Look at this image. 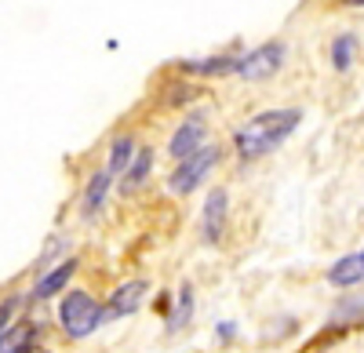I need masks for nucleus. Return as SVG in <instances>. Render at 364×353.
I'll list each match as a JSON object with an SVG mask.
<instances>
[{
    "mask_svg": "<svg viewBox=\"0 0 364 353\" xmlns=\"http://www.w3.org/2000/svg\"><path fill=\"white\" fill-rule=\"evenodd\" d=\"M58 320H63V328L70 339H87L91 332L99 328L102 320V306L87 295V291H70L58 306Z\"/></svg>",
    "mask_w": 364,
    "mask_h": 353,
    "instance_id": "nucleus-2",
    "label": "nucleus"
},
{
    "mask_svg": "<svg viewBox=\"0 0 364 353\" xmlns=\"http://www.w3.org/2000/svg\"><path fill=\"white\" fill-rule=\"evenodd\" d=\"M146 291H149V284L146 281H128V284H120L113 295H109V313H135L139 306H142V299H146Z\"/></svg>",
    "mask_w": 364,
    "mask_h": 353,
    "instance_id": "nucleus-6",
    "label": "nucleus"
},
{
    "mask_svg": "<svg viewBox=\"0 0 364 353\" xmlns=\"http://www.w3.org/2000/svg\"><path fill=\"white\" fill-rule=\"evenodd\" d=\"M302 121V113L299 109H269V113H259L252 116V121L237 131V153L245 157V161H255L269 150H277V146L299 128Z\"/></svg>",
    "mask_w": 364,
    "mask_h": 353,
    "instance_id": "nucleus-1",
    "label": "nucleus"
},
{
    "mask_svg": "<svg viewBox=\"0 0 364 353\" xmlns=\"http://www.w3.org/2000/svg\"><path fill=\"white\" fill-rule=\"evenodd\" d=\"M186 320H190V288H182V295H178V310H175V317H171V328L186 325Z\"/></svg>",
    "mask_w": 364,
    "mask_h": 353,
    "instance_id": "nucleus-15",
    "label": "nucleus"
},
{
    "mask_svg": "<svg viewBox=\"0 0 364 353\" xmlns=\"http://www.w3.org/2000/svg\"><path fill=\"white\" fill-rule=\"evenodd\" d=\"M204 146V116L200 113H193L190 121H182V128L171 135V157H190V153H197Z\"/></svg>",
    "mask_w": 364,
    "mask_h": 353,
    "instance_id": "nucleus-5",
    "label": "nucleus"
},
{
    "mask_svg": "<svg viewBox=\"0 0 364 353\" xmlns=\"http://www.w3.org/2000/svg\"><path fill=\"white\" fill-rule=\"evenodd\" d=\"M128 161H132V139L124 135V139H117L113 142V153H109V175H117V171H124L128 168Z\"/></svg>",
    "mask_w": 364,
    "mask_h": 353,
    "instance_id": "nucleus-12",
    "label": "nucleus"
},
{
    "mask_svg": "<svg viewBox=\"0 0 364 353\" xmlns=\"http://www.w3.org/2000/svg\"><path fill=\"white\" fill-rule=\"evenodd\" d=\"M106 186H109V171H99L95 179L87 183V197H84V212L91 215L102 204V197H106Z\"/></svg>",
    "mask_w": 364,
    "mask_h": 353,
    "instance_id": "nucleus-11",
    "label": "nucleus"
},
{
    "mask_svg": "<svg viewBox=\"0 0 364 353\" xmlns=\"http://www.w3.org/2000/svg\"><path fill=\"white\" fill-rule=\"evenodd\" d=\"M350 4H360V0H350Z\"/></svg>",
    "mask_w": 364,
    "mask_h": 353,
    "instance_id": "nucleus-18",
    "label": "nucleus"
},
{
    "mask_svg": "<svg viewBox=\"0 0 364 353\" xmlns=\"http://www.w3.org/2000/svg\"><path fill=\"white\" fill-rule=\"evenodd\" d=\"M149 161H154V153H139V161H135V168H132V175H128V186H135V183H142V175H146V168H149Z\"/></svg>",
    "mask_w": 364,
    "mask_h": 353,
    "instance_id": "nucleus-17",
    "label": "nucleus"
},
{
    "mask_svg": "<svg viewBox=\"0 0 364 353\" xmlns=\"http://www.w3.org/2000/svg\"><path fill=\"white\" fill-rule=\"evenodd\" d=\"M284 63V48L281 44H262L255 51H248L245 58H233V73L245 80H266L281 70Z\"/></svg>",
    "mask_w": 364,
    "mask_h": 353,
    "instance_id": "nucleus-4",
    "label": "nucleus"
},
{
    "mask_svg": "<svg viewBox=\"0 0 364 353\" xmlns=\"http://www.w3.org/2000/svg\"><path fill=\"white\" fill-rule=\"evenodd\" d=\"M219 161V150L215 146H200L197 153H190V157H182V164H178V171L171 175V193H193L200 183H204V175L211 171V164Z\"/></svg>",
    "mask_w": 364,
    "mask_h": 353,
    "instance_id": "nucleus-3",
    "label": "nucleus"
},
{
    "mask_svg": "<svg viewBox=\"0 0 364 353\" xmlns=\"http://www.w3.org/2000/svg\"><path fill=\"white\" fill-rule=\"evenodd\" d=\"M33 349V332L29 328H15L0 335V353H29Z\"/></svg>",
    "mask_w": 364,
    "mask_h": 353,
    "instance_id": "nucleus-10",
    "label": "nucleus"
},
{
    "mask_svg": "<svg viewBox=\"0 0 364 353\" xmlns=\"http://www.w3.org/2000/svg\"><path fill=\"white\" fill-rule=\"evenodd\" d=\"M360 273H364V255L353 251V255H343L336 266L328 270V284L336 288H350V284H360Z\"/></svg>",
    "mask_w": 364,
    "mask_h": 353,
    "instance_id": "nucleus-8",
    "label": "nucleus"
},
{
    "mask_svg": "<svg viewBox=\"0 0 364 353\" xmlns=\"http://www.w3.org/2000/svg\"><path fill=\"white\" fill-rule=\"evenodd\" d=\"M15 313H18V299H8V303H0V335L8 332V325L15 320Z\"/></svg>",
    "mask_w": 364,
    "mask_h": 353,
    "instance_id": "nucleus-16",
    "label": "nucleus"
},
{
    "mask_svg": "<svg viewBox=\"0 0 364 353\" xmlns=\"http://www.w3.org/2000/svg\"><path fill=\"white\" fill-rule=\"evenodd\" d=\"M73 270H77V262H73V259H66L63 266H55L48 277H41V281H37V288H33V299H51V295H58V291L66 288V281L73 277Z\"/></svg>",
    "mask_w": 364,
    "mask_h": 353,
    "instance_id": "nucleus-9",
    "label": "nucleus"
},
{
    "mask_svg": "<svg viewBox=\"0 0 364 353\" xmlns=\"http://www.w3.org/2000/svg\"><path fill=\"white\" fill-rule=\"evenodd\" d=\"M193 73H233V58H208V63H190Z\"/></svg>",
    "mask_w": 364,
    "mask_h": 353,
    "instance_id": "nucleus-13",
    "label": "nucleus"
},
{
    "mask_svg": "<svg viewBox=\"0 0 364 353\" xmlns=\"http://www.w3.org/2000/svg\"><path fill=\"white\" fill-rule=\"evenodd\" d=\"M223 226H226V190H211L204 204V237L215 244L223 237Z\"/></svg>",
    "mask_w": 364,
    "mask_h": 353,
    "instance_id": "nucleus-7",
    "label": "nucleus"
},
{
    "mask_svg": "<svg viewBox=\"0 0 364 353\" xmlns=\"http://www.w3.org/2000/svg\"><path fill=\"white\" fill-rule=\"evenodd\" d=\"M353 44H357L353 37H339V40H336V55H331V58H336L339 70H350V51H353Z\"/></svg>",
    "mask_w": 364,
    "mask_h": 353,
    "instance_id": "nucleus-14",
    "label": "nucleus"
}]
</instances>
